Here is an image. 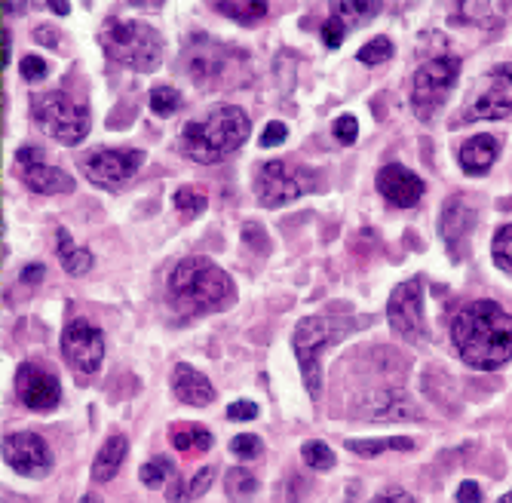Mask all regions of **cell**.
Wrapping results in <instances>:
<instances>
[{"mask_svg":"<svg viewBox=\"0 0 512 503\" xmlns=\"http://www.w3.org/2000/svg\"><path fill=\"white\" fill-rule=\"evenodd\" d=\"M451 341L473 369H503L512 362V313L497 301H473L451 319Z\"/></svg>","mask_w":512,"mask_h":503,"instance_id":"1","label":"cell"},{"mask_svg":"<svg viewBox=\"0 0 512 503\" xmlns=\"http://www.w3.org/2000/svg\"><path fill=\"white\" fill-rule=\"evenodd\" d=\"M166 301L181 316H203L224 310L237 301L234 280L209 258H184L172 267L166 280Z\"/></svg>","mask_w":512,"mask_h":503,"instance_id":"2","label":"cell"},{"mask_svg":"<svg viewBox=\"0 0 512 503\" xmlns=\"http://www.w3.org/2000/svg\"><path fill=\"white\" fill-rule=\"evenodd\" d=\"M252 135V120L237 105L212 108L203 120H191L181 129V154L194 163H221L227 154L246 145Z\"/></svg>","mask_w":512,"mask_h":503,"instance_id":"3","label":"cell"},{"mask_svg":"<svg viewBox=\"0 0 512 503\" xmlns=\"http://www.w3.org/2000/svg\"><path fill=\"white\" fill-rule=\"evenodd\" d=\"M102 50L111 62L132 68L138 74H151L163 65V37L154 25L138 19L111 16L102 25Z\"/></svg>","mask_w":512,"mask_h":503,"instance_id":"4","label":"cell"},{"mask_svg":"<svg viewBox=\"0 0 512 503\" xmlns=\"http://www.w3.org/2000/svg\"><path fill=\"white\" fill-rule=\"evenodd\" d=\"M347 323L335 316H304L295 326V356L301 365V375L307 384V393L319 399L322 393V372H319V353L325 347H332L347 335Z\"/></svg>","mask_w":512,"mask_h":503,"instance_id":"5","label":"cell"},{"mask_svg":"<svg viewBox=\"0 0 512 503\" xmlns=\"http://www.w3.org/2000/svg\"><path fill=\"white\" fill-rule=\"evenodd\" d=\"M319 188V172L301 163L289 160H267L255 175V194L258 203L267 209H279L286 203H295L298 197Z\"/></svg>","mask_w":512,"mask_h":503,"instance_id":"6","label":"cell"},{"mask_svg":"<svg viewBox=\"0 0 512 503\" xmlns=\"http://www.w3.org/2000/svg\"><path fill=\"white\" fill-rule=\"evenodd\" d=\"M31 111H34V120L43 126V132L65 148L80 145L89 135V111L83 105H77L68 93L34 96Z\"/></svg>","mask_w":512,"mask_h":503,"instance_id":"7","label":"cell"},{"mask_svg":"<svg viewBox=\"0 0 512 503\" xmlns=\"http://www.w3.org/2000/svg\"><path fill=\"white\" fill-rule=\"evenodd\" d=\"M457 77H460V59L457 56H439V59H430L417 68L414 80H411L414 114L430 123L442 111V105L448 102Z\"/></svg>","mask_w":512,"mask_h":503,"instance_id":"8","label":"cell"},{"mask_svg":"<svg viewBox=\"0 0 512 503\" xmlns=\"http://www.w3.org/2000/svg\"><path fill=\"white\" fill-rule=\"evenodd\" d=\"M145 166V151H126V148H96L83 154L80 169L86 181L96 188H120Z\"/></svg>","mask_w":512,"mask_h":503,"instance_id":"9","label":"cell"},{"mask_svg":"<svg viewBox=\"0 0 512 503\" xmlns=\"http://www.w3.org/2000/svg\"><path fill=\"white\" fill-rule=\"evenodd\" d=\"M62 356L77 375H96L105 362V335L89 319H74L62 332Z\"/></svg>","mask_w":512,"mask_h":503,"instance_id":"10","label":"cell"},{"mask_svg":"<svg viewBox=\"0 0 512 503\" xmlns=\"http://www.w3.org/2000/svg\"><path fill=\"white\" fill-rule=\"evenodd\" d=\"M512 114V65L494 68L482 77L479 93L467 102L460 123L473 120H500Z\"/></svg>","mask_w":512,"mask_h":503,"instance_id":"11","label":"cell"},{"mask_svg":"<svg viewBox=\"0 0 512 503\" xmlns=\"http://www.w3.org/2000/svg\"><path fill=\"white\" fill-rule=\"evenodd\" d=\"M387 323L405 341L424 338V280L411 277L399 283L387 301Z\"/></svg>","mask_w":512,"mask_h":503,"instance_id":"12","label":"cell"},{"mask_svg":"<svg viewBox=\"0 0 512 503\" xmlns=\"http://www.w3.org/2000/svg\"><path fill=\"white\" fill-rule=\"evenodd\" d=\"M4 464L19 476L40 479L53 470V451L37 433H10L4 439Z\"/></svg>","mask_w":512,"mask_h":503,"instance_id":"13","label":"cell"},{"mask_svg":"<svg viewBox=\"0 0 512 503\" xmlns=\"http://www.w3.org/2000/svg\"><path fill=\"white\" fill-rule=\"evenodd\" d=\"M16 396L22 405L34 408V411H50L59 405L62 399V387L59 378L53 372L40 369L34 362H22L16 372Z\"/></svg>","mask_w":512,"mask_h":503,"instance_id":"14","label":"cell"},{"mask_svg":"<svg viewBox=\"0 0 512 503\" xmlns=\"http://www.w3.org/2000/svg\"><path fill=\"white\" fill-rule=\"evenodd\" d=\"M476 206L463 197V194H457V197H451L445 206H442V237H445V243H448V249L454 252V258L460 261V255H463V243L470 240V234H473V227H476Z\"/></svg>","mask_w":512,"mask_h":503,"instance_id":"15","label":"cell"},{"mask_svg":"<svg viewBox=\"0 0 512 503\" xmlns=\"http://www.w3.org/2000/svg\"><path fill=\"white\" fill-rule=\"evenodd\" d=\"M378 191L387 203H393L399 209H411L417 200L424 197V181L417 178L411 169L390 163L378 172Z\"/></svg>","mask_w":512,"mask_h":503,"instance_id":"16","label":"cell"},{"mask_svg":"<svg viewBox=\"0 0 512 503\" xmlns=\"http://www.w3.org/2000/svg\"><path fill=\"white\" fill-rule=\"evenodd\" d=\"M172 393L178 402L184 405H194V408H203L209 402H215V387L206 375H200L194 365L188 362H178L172 369Z\"/></svg>","mask_w":512,"mask_h":503,"instance_id":"17","label":"cell"},{"mask_svg":"<svg viewBox=\"0 0 512 503\" xmlns=\"http://www.w3.org/2000/svg\"><path fill=\"white\" fill-rule=\"evenodd\" d=\"M19 178L34 194H71L74 191V178L59 166H46V163L19 166Z\"/></svg>","mask_w":512,"mask_h":503,"instance_id":"18","label":"cell"},{"mask_svg":"<svg viewBox=\"0 0 512 503\" xmlns=\"http://www.w3.org/2000/svg\"><path fill=\"white\" fill-rule=\"evenodd\" d=\"M500 154V142L494 135H473L470 142L460 145V169L467 175H485Z\"/></svg>","mask_w":512,"mask_h":503,"instance_id":"19","label":"cell"},{"mask_svg":"<svg viewBox=\"0 0 512 503\" xmlns=\"http://www.w3.org/2000/svg\"><path fill=\"white\" fill-rule=\"evenodd\" d=\"M126 454H129L126 436H111V439H105L102 451L96 454V461H92V479H96V482H111V479L120 473V467H123V461H126Z\"/></svg>","mask_w":512,"mask_h":503,"instance_id":"20","label":"cell"},{"mask_svg":"<svg viewBox=\"0 0 512 503\" xmlns=\"http://www.w3.org/2000/svg\"><path fill=\"white\" fill-rule=\"evenodd\" d=\"M212 433L203 424H172L169 427V445L181 454H197L212 448Z\"/></svg>","mask_w":512,"mask_h":503,"instance_id":"21","label":"cell"},{"mask_svg":"<svg viewBox=\"0 0 512 503\" xmlns=\"http://www.w3.org/2000/svg\"><path fill=\"white\" fill-rule=\"evenodd\" d=\"M56 243H59V261H62V267L71 273V277H83V273L92 270V252L74 246L68 227H59V231H56Z\"/></svg>","mask_w":512,"mask_h":503,"instance_id":"22","label":"cell"},{"mask_svg":"<svg viewBox=\"0 0 512 503\" xmlns=\"http://www.w3.org/2000/svg\"><path fill=\"white\" fill-rule=\"evenodd\" d=\"M212 476H215V470L212 467H203V470H197L191 479H188V485H184V479H172V485L166 488V497H169V503H191V500H197V497H203L206 491H209V485H212Z\"/></svg>","mask_w":512,"mask_h":503,"instance_id":"23","label":"cell"},{"mask_svg":"<svg viewBox=\"0 0 512 503\" xmlns=\"http://www.w3.org/2000/svg\"><path fill=\"white\" fill-rule=\"evenodd\" d=\"M414 439L408 436H387V439H347V451L359 457H378L381 451H411Z\"/></svg>","mask_w":512,"mask_h":503,"instance_id":"24","label":"cell"},{"mask_svg":"<svg viewBox=\"0 0 512 503\" xmlns=\"http://www.w3.org/2000/svg\"><path fill=\"white\" fill-rule=\"evenodd\" d=\"M224 491H227V497L234 500V503H246V500H252V494L258 491V479H255L249 470L234 467V470H227Z\"/></svg>","mask_w":512,"mask_h":503,"instance_id":"25","label":"cell"},{"mask_svg":"<svg viewBox=\"0 0 512 503\" xmlns=\"http://www.w3.org/2000/svg\"><path fill=\"white\" fill-rule=\"evenodd\" d=\"M138 479H142L148 488H163L166 479H175V464H172V457L157 454L154 461H148L142 470H138Z\"/></svg>","mask_w":512,"mask_h":503,"instance_id":"26","label":"cell"},{"mask_svg":"<svg viewBox=\"0 0 512 503\" xmlns=\"http://www.w3.org/2000/svg\"><path fill=\"white\" fill-rule=\"evenodd\" d=\"M172 203H175V209H178L181 215H188V218L200 215V212L209 206L206 191H203V188H197V185H184V188H178V191H175V197H172Z\"/></svg>","mask_w":512,"mask_h":503,"instance_id":"27","label":"cell"},{"mask_svg":"<svg viewBox=\"0 0 512 503\" xmlns=\"http://www.w3.org/2000/svg\"><path fill=\"white\" fill-rule=\"evenodd\" d=\"M381 7L378 4H359V0H335L332 4V13L344 22V25H359L365 19L375 16Z\"/></svg>","mask_w":512,"mask_h":503,"instance_id":"28","label":"cell"},{"mask_svg":"<svg viewBox=\"0 0 512 503\" xmlns=\"http://www.w3.org/2000/svg\"><path fill=\"white\" fill-rule=\"evenodd\" d=\"M301 457H304V464L310 467V470H316V473H325V470H332L335 467V451L325 445V442H319V439H313V442H307L304 448H301Z\"/></svg>","mask_w":512,"mask_h":503,"instance_id":"29","label":"cell"},{"mask_svg":"<svg viewBox=\"0 0 512 503\" xmlns=\"http://www.w3.org/2000/svg\"><path fill=\"white\" fill-rule=\"evenodd\" d=\"M356 59H359L362 65H384V62H390V59H393V43H390V37H375V40H368L365 47L356 53Z\"/></svg>","mask_w":512,"mask_h":503,"instance_id":"30","label":"cell"},{"mask_svg":"<svg viewBox=\"0 0 512 503\" xmlns=\"http://www.w3.org/2000/svg\"><path fill=\"white\" fill-rule=\"evenodd\" d=\"M215 10H221L224 16L237 19L243 25L261 22L267 16V4H234V0H230V4H215Z\"/></svg>","mask_w":512,"mask_h":503,"instance_id":"31","label":"cell"},{"mask_svg":"<svg viewBox=\"0 0 512 503\" xmlns=\"http://www.w3.org/2000/svg\"><path fill=\"white\" fill-rule=\"evenodd\" d=\"M181 105V96H178V89L172 86H154L151 89V111L157 117H172Z\"/></svg>","mask_w":512,"mask_h":503,"instance_id":"32","label":"cell"},{"mask_svg":"<svg viewBox=\"0 0 512 503\" xmlns=\"http://www.w3.org/2000/svg\"><path fill=\"white\" fill-rule=\"evenodd\" d=\"M491 252H494L497 267L512 270V224L500 227L497 237H494V243H491Z\"/></svg>","mask_w":512,"mask_h":503,"instance_id":"33","label":"cell"},{"mask_svg":"<svg viewBox=\"0 0 512 503\" xmlns=\"http://www.w3.org/2000/svg\"><path fill=\"white\" fill-rule=\"evenodd\" d=\"M230 451H234L240 461H252V457H258L264 451V442L252 433H240V436H234V442H230Z\"/></svg>","mask_w":512,"mask_h":503,"instance_id":"34","label":"cell"},{"mask_svg":"<svg viewBox=\"0 0 512 503\" xmlns=\"http://www.w3.org/2000/svg\"><path fill=\"white\" fill-rule=\"evenodd\" d=\"M332 132H335L338 145H353V142H356V135H359V120H356L353 114H344V117L335 120Z\"/></svg>","mask_w":512,"mask_h":503,"instance_id":"35","label":"cell"},{"mask_svg":"<svg viewBox=\"0 0 512 503\" xmlns=\"http://www.w3.org/2000/svg\"><path fill=\"white\" fill-rule=\"evenodd\" d=\"M344 37H347V25H344L338 16H332L329 22L322 25V43H325L329 50H338L341 43H344Z\"/></svg>","mask_w":512,"mask_h":503,"instance_id":"36","label":"cell"},{"mask_svg":"<svg viewBox=\"0 0 512 503\" xmlns=\"http://www.w3.org/2000/svg\"><path fill=\"white\" fill-rule=\"evenodd\" d=\"M286 135H289V126H286V123H279V120L267 123V126H264V135H261V148H276V145H283V142H286Z\"/></svg>","mask_w":512,"mask_h":503,"instance_id":"37","label":"cell"},{"mask_svg":"<svg viewBox=\"0 0 512 503\" xmlns=\"http://www.w3.org/2000/svg\"><path fill=\"white\" fill-rule=\"evenodd\" d=\"M19 71H22V77H25V80H34V83H37V80H43V77H46V71H50V65H46L40 56H25V59L19 62Z\"/></svg>","mask_w":512,"mask_h":503,"instance_id":"38","label":"cell"},{"mask_svg":"<svg viewBox=\"0 0 512 503\" xmlns=\"http://www.w3.org/2000/svg\"><path fill=\"white\" fill-rule=\"evenodd\" d=\"M255 418H258V405L249 402V399L227 405V421H255Z\"/></svg>","mask_w":512,"mask_h":503,"instance_id":"39","label":"cell"},{"mask_svg":"<svg viewBox=\"0 0 512 503\" xmlns=\"http://www.w3.org/2000/svg\"><path fill=\"white\" fill-rule=\"evenodd\" d=\"M457 503H482V488L476 482H460Z\"/></svg>","mask_w":512,"mask_h":503,"instance_id":"40","label":"cell"},{"mask_svg":"<svg viewBox=\"0 0 512 503\" xmlns=\"http://www.w3.org/2000/svg\"><path fill=\"white\" fill-rule=\"evenodd\" d=\"M371 503H414V497H411V494H405V491H399V488H393V491L378 494Z\"/></svg>","mask_w":512,"mask_h":503,"instance_id":"41","label":"cell"},{"mask_svg":"<svg viewBox=\"0 0 512 503\" xmlns=\"http://www.w3.org/2000/svg\"><path fill=\"white\" fill-rule=\"evenodd\" d=\"M19 166H31V163H43V151L40 148H19L16 151Z\"/></svg>","mask_w":512,"mask_h":503,"instance_id":"42","label":"cell"},{"mask_svg":"<svg viewBox=\"0 0 512 503\" xmlns=\"http://www.w3.org/2000/svg\"><path fill=\"white\" fill-rule=\"evenodd\" d=\"M43 277H46L43 264H28V267L22 270V283H28V286H37V283H40Z\"/></svg>","mask_w":512,"mask_h":503,"instance_id":"43","label":"cell"},{"mask_svg":"<svg viewBox=\"0 0 512 503\" xmlns=\"http://www.w3.org/2000/svg\"><path fill=\"white\" fill-rule=\"evenodd\" d=\"M34 40H37V43H43V47H56V43H59V31L40 25V28L34 31Z\"/></svg>","mask_w":512,"mask_h":503,"instance_id":"44","label":"cell"},{"mask_svg":"<svg viewBox=\"0 0 512 503\" xmlns=\"http://www.w3.org/2000/svg\"><path fill=\"white\" fill-rule=\"evenodd\" d=\"M0 56H4V65L10 62V34L4 31V40H0Z\"/></svg>","mask_w":512,"mask_h":503,"instance_id":"45","label":"cell"},{"mask_svg":"<svg viewBox=\"0 0 512 503\" xmlns=\"http://www.w3.org/2000/svg\"><path fill=\"white\" fill-rule=\"evenodd\" d=\"M50 10H53V13H59V16H68L71 4H65V0H59V4H56V0H50Z\"/></svg>","mask_w":512,"mask_h":503,"instance_id":"46","label":"cell"},{"mask_svg":"<svg viewBox=\"0 0 512 503\" xmlns=\"http://www.w3.org/2000/svg\"><path fill=\"white\" fill-rule=\"evenodd\" d=\"M80 503H99V497H96V494H83Z\"/></svg>","mask_w":512,"mask_h":503,"instance_id":"47","label":"cell"},{"mask_svg":"<svg viewBox=\"0 0 512 503\" xmlns=\"http://www.w3.org/2000/svg\"><path fill=\"white\" fill-rule=\"evenodd\" d=\"M497 503H512V491H509V494H503V497H500Z\"/></svg>","mask_w":512,"mask_h":503,"instance_id":"48","label":"cell"}]
</instances>
